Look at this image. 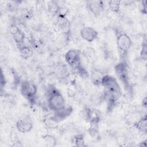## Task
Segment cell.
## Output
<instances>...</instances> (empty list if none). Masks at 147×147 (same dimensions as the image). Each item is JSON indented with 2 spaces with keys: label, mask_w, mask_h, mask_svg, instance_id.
Instances as JSON below:
<instances>
[{
  "label": "cell",
  "mask_w": 147,
  "mask_h": 147,
  "mask_svg": "<svg viewBox=\"0 0 147 147\" xmlns=\"http://www.w3.org/2000/svg\"><path fill=\"white\" fill-rule=\"evenodd\" d=\"M101 86L105 88L102 98L106 100H114L117 101L121 96L122 92L119 84L113 76L109 75H104L102 80Z\"/></svg>",
  "instance_id": "6da1fadb"
},
{
  "label": "cell",
  "mask_w": 147,
  "mask_h": 147,
  "mask_svg": "<svg viewBox=\"0 0 147 147\" xmlns=\"http://www.w3.org/2000/svg\"><path fill=\"white\" fill-rule=\"evenodd\" d=\"M47 103L49 109L55 112L65 106V100L57 89L51 87L47 92Z\"/></svg>",
  "instance_id": "7a4b0ae2"
},
{
  "label": "cell",
  "mask_w": 147,
  "mask_h": 147,
  "mask_svg": "<svg viewBox=\"0 0 147 147\" xmlns=\"http://www.w3.org/2000/svg\"><path fill=\"white\" fill-rule=\"evenodd\" d=\"M116 42L120 56L122 59V60H125L131 47L132 41L126 33L118 30L116 31Z\"/></svg>",
  "instance_id": "3957f363"
},
{
  "label": "cell",
  "mask_w": 147,
  "mask_h": 147,
  "mask_svg": "<svg viewBox=\"0 0 147 147\" xmlns=\"http://www.w3.org/2000/svg\"><path fill=\"white\" fill-rule=\"evenodd\" d=\"M114 71L117 78L127 91H130L131 86L129 81L128 66L125 60H122L115 65Z\"/></svg>",
  "instance_id": "277c9868"
},
{
  "label": "cell",
  "mask_w": 147,
  "mask_h": 147,
  "mask_svg": "<svg viewBox=\"0 0 147 147\" xmlns=\"http://www.w3.org/2000/svg\"><path fill=\"white\" fill-rule=\"evenodd\" d=\"M37 87L34 84L28 81H24L21 85V93L30 102L33 103L37 94Z\"/></svg>",
  "instance_id": "5b68a950"
},
{
  "label": "cell",
  "mask_w": 147,
  "mask_h": 147,
  "mask_svg": "<svg viewBox=\"0 0 147 147\" xmlns=\"http://www.w3.org/2000/svg\"><path fill=\"white\" fill-rule=\"evenodd\" d=\"M83 118L90 123H99L101 113L99 110L94 108L86 107L82 111Z\"/></svg>",
  "instance_id": "8992f818"
},
{
  "label": "cell",
  "mask_w": 147,
  "mask_h": 147,
  "mask_svg": "<svg viewBox=\"0 0 147 147\" xmlns=\"http://www.w3.org/2000/svg\"><path fill=\"white\" fill-rule=\"evenodd\" d=\"M64 58L66 63L73 69L81 64L80 52L76 49L69 50L65 54Z\"/></svg>",
  "instance_id": "52a82bcc"
},
{
  "label": "cell",
  "mask_w": 147,
  "mask_h": 147,
  "mask_svg": "<svg viewBox=\"0 0 147 147\" xmlns=\"http://www.w3.org/2000/svg\"><path fill=\"white\" fill-rule=\"evenodd\" d=\"M33 126L32 121L29 116H26L18 119L16 123L17 130L22 133L30 131L32 129Z\"/></svg>",
  "instance_id": "ba28073f"
},
{
  "label": "cell",
  "mask_w": 147,
  "mask_h": 147,
  "mask_svg": "<svg viewBox=\"0 0 147 147\" xmlns=\"http://www.w3.org/2000/svg\"><path fill=\"white\" fill-rule=\"evenodd\" d=\"M10 32L13 37V38L17 46L24 44L25 40V34L18 27V26L13 24L10 27Z\"/></svg>",
  "instance_id": "9c48e42d"
},
{
  "label": "cell",
  "mask_w": 147,
  "mask_h": 147,
  "mask_svg": "<svg viewBox=\"0 0 147 147\" xmlns=\"http://www.w3.org/2000/svg\"><path fill=\"white\" fill-rule=\"evenodd\" d=\"M80 36L84 40L91 42L96 39L98 33L96 30L91 27L86 26L80 30Z\"/></svg>",
  "instance_id": "30bf717a"
},
{
  "label": "cell",
  "mask_w": 147,
  "mask_h": 147,
  "mask_svg": "<svg viewBox=\"0 0 147 147\" xmlns=\"http://www.w3.org/2000/svg\"><path fill=\"white\" fill-rule=\"evenodd\" d=\"M73 109L71 106H64L60 110L55 111L52 116L57 122H60L67 118L72 113Z\"/></svg>",
  "instance_id": "8fae6325"
},
{
  "label": "cell",
  "mask_w": 147,
  "mask_h": 147,
  "mask_svg": "<svg viewBox=\"0 0 147 147\" xmlns=\"http://www.w3.org/2000/svg\"><path fill=\"white\" fill-rule=\"evenodd\" d=\"M87 8L94 15H98L104 9V3L101 1H90L87 3Z\"/></svg>",
  "instance_id": "7c38bea8"
},
{
  "label": "cell",
  "mask_w": 147,
  "mask_h": 147,
  "mask_svg": "<svg viewBox=\"0 0 147 147\" xmlns=\"http://www.w3.org/2000/svg\"><path fill=\"white\" fill-rule=\"evenodd\" d=\"M133 126L140 132L146 134L147 131V118L146 115L142 117L139 120L135 122Z\"/></svg>",
  "instance_id": "4fadbf2b"
},
{
  "label": "cell",
  "mask_w": 147,
  "mask_h": 147,
  "mask_svg": "<svg viewBox=\"0 0 147 147\" xmlns=\"http://www.w3.org/2000/svg\"><path fill=\"white\" fill-rule=\"evenodd\" d=\"M102 72L99 69H94L91 73V81L95 86L101 85L102 78L103 77Z\"/></svg>",
  "instance_id": "5bb4252c"
},
{
  "label": "cell",
  "mask_w": 147,
  "mask_h": 147,
  "mask_svg": "<svg viewBox=\"0 0 147 147\" xmlns=\"http://www.w3.org/2000/svg\"><path fill=\"white\" fill-rule=\"evenodd\" d=\"M18 48L21 57L24 59H27L32 55V49L28 45L23 44L18 46Z\"/></svg>",
  "instance_id": "9a60e30c"
},
{
  "label": "cell",
  "mask_w": 147,
  "mask_h": 147,
  "mask_svg": "<svg viewBox=\"0 0 147 147\" xmlns=\"http://www.w3.org/2000/svg\"><path fill=\"white\" fill-rule=\"evenodd\" d=\"M90 136L94 139L98 140L100 138V134L98 123H90V126L88 129Z\"/></svg>",
  "instance_id": "2e32d148"
},
{
  "label": "cell",
  "mask_w": 147,
  "mask_h": 147,
  "mask_svg": "<svg viewBox=\"0 0 147 147\" xmlns=\"http://www.w3.org/2000/svg\"><path fill=\"white\" fill-rule=\"evenodd\" d=\"M55 74L60 78H64L68 74V68L65 64H60L57 65L55 69Z\"/></svg>",
  "instance_id": "e0dca14e"
},
{
  "label": "cell",
  "mask_w": 147,
  "mask_h": 147,
  "mask_svg": "<svg viewBox=\"0 0 147 147\" xmlns=\"http://www.w3.org/2000/svg\"><path fill=\"white\" fill-rule=\"evenodd\" d=\"M95 50L92 48H87L84 51V56L90 63H93L95 61Z\"/></svg>",
  "instance_id": "ac0fdd59"
},
{
  "label": "cell",
  "mask_w": 147,
  "mask_h": 147,
  "mask_svg": "<svg viewBox=\"0 0 147 147\" xmlns=\"http://www.w3.org/2000/svg\"><path fill=\"white\" fill-rule=\"evenodd\" d=\"M60 9V6L56 1H50L48 4V10L52 15L59 14Z\"/></svg>",
  "instance_id": "d6986e66"
},
{
  "label": "cell",
  "mask_w": 147,
  "mask_h": 147,
  "mask_svg": "<svg viewBox=\"0 0 147 147\" xmlns=\"http://www.w3.org/2000/svg\"><path fill=\"white\" fill-rule=\"evenodd\" d=\"M43 122L44 125L46 126V127L51 129H56L58 127L59 122H57L52 117H47L45 118L43 120Z\"/></svg>",
  "instance_id": "ffe728a7"
},
{
  "label": "cell",
  "mask_w": 147,
  "mask_h": 147,
  "mask_svg": "<svg viewBox=\"0 0 147 147\" xmlns=\"http://www.w3.org/2000/svg\"><path fill=\"white\" fill-rule=\"evenodd\" d=\"M74 69L75 71L79 76H80L82 79H86L89 76L87 70L82 65V64H79Z\"/></svg>",
  "instance_id": "44dd1931"
},
{
  "label": "cell",
  "mask_w": 147,
  "mask_h": 147,
  "mask_svg": "<svg viewBox=\"0 0 147 147\" xmlns=\"http://www.w3.org/2000/svg\"><path fill=\"white\" fill-rule=\"evenodd\" d=\"M42 139L46 146H54L56 144V140L54 136L50 134H45L42 136Z\"/></svg>",
  "instance_id": "7402d4cb"
},
{
  "label": "cell",
  "mask_w": 147,
  "mask_h": 147,
  "mask_svg": "<svg viewBox=\"0 0 147 147\" xmlns=\"http://www.w3.org/2000/svg\"><path fill=\"white\" fill-rule=\"evenodd\" d=\"M121 1H110L109 2V6L110 10L115 13H118L120 9Z\"/></svg>",
  "instance_id": "603a6c76"
},
{
  "label": "cell",
  "mask_w": 147,
  "mask_h": 147,
  "mask_svg": "<svg viewBox=\"0 0 147 147\" xmlns=\"http://www.w3.org/2000/svg\"><path fill=\"white\" fill-rule=\"evenodd\" d=\"M74 142L77 146L84 147L86 146L84 142V137L82 134H78L76 136H75L74 138Z\"/></svg>",
  "instance_id": "cb8c5ba5"
},
{
  "label": "cell",
  "mask_w": 147,
  "mask_h": 147,
  "mask_svg": "<svg viewBox=\"0 0 147 147\" xmlns=\"http://www.w3.org/2000/svg\"><path fill=\"white\" fill-rule=\"evenodd\" d=\"M140 57L144 60H146L147 59V44L146 40L145 39L142 42L141 45V49L140 51Z\"/></svg>",
  "instance_id": "d4e9b609"
},
{
  "label": "cell",
  "mask_w": 147,
  "mask_h": 147,
  "mask_svg": "<svg viewBox=\"0 0 147 147\" xmlns=\"http://www.w3.org/2000/svg\"><path fill=\"white\" fill-rule=\"evenodd\" d=\"M140 11L142 14H145L146 13V1H141L140 5Z\"/></svg>",
  "instance_id": "484cf974"
},
{
  "label": "cell",
  "mask_w": 147,
  "mask_h": 147,
  "mask_svg": "<svg viewBox=\"0 0 147 147\" xmlns=\"http://www.w3.org/2000/svg\"><path fill=\"white\" fill-rule=\"evenodd\" d=\"M5 83H6V80H5V76H3V72H2V74H1V86L2 88L5 85Z\"/></svg>",
  "instance_id": "4316f807"
},
{
  "label": "cell",
  "mask_w": 147,
  "mask_h": 147,
  "mask_svg": "<svg viewBox=\"0 0 147 147\" xmlns=\"http://www.w3.org/2000/svg\"><path fill=\"white\" fill-rule=\"evenodd\" d=\"M146 101H147V98L146 96H145L142 99V105L145 108H146Z\"/></svg>",
  "instance_id": "83f0119b"
}]
</instances>
